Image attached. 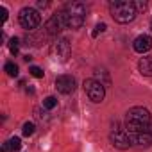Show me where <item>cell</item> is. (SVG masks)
Instances as JSON below:
<instances>
[{"instance_id":"obj_1","label":"cell","mask_w":152,"mask_h":152,"mask_svg":"<svg viewBox=\"0 0 152 152\" xmlns=\"http://www.w3.org/2000/svg\"><path fill=\"white\" fill-rule=\"evenodd\" d=\"M150 127V113L145 107H132L125 115V129L127 134L140 132V131H148Z\"/></svg>"},{"instance_id":"obj_2","label":"cell","mask_w":152,"mask_h":152,"mask_svg":"<svg viewBox=\"0 0 152 152\" xmlns=\"http://www.w3.org/2000/svg\"><path fill=\"white\" fill-rule=\"evenodd\" d=\"M109 13L113 16L115 22L118 23H131L136 15H138V7L131 0H115L109 4Z\"/></svg>"},{"instance_id":"obj_3","label":"cell","mask_w":152,"mask_h":152,"mask_svg":"<svg viewBox=\"0 0 152 152\" xmlns=\"http://www.w3.org/2000/svg\"><path fill=\"white\" fill-rule=\"evenodd\" d=\"M64 15V23L66 29H79L84 23V16H86V6L81 2H72L64 7L63 11Z\"/></svg>"},{"instance_id":"obj_4","label":"cell","mask_w":152,"mask_h":152,"mask_svg":"<svg viewBox=\"0 0 152 152\" xmlns=\"http://www.w3.org/2000/svg\"><path fill=\"white\" fill-rule=\"evenodd\" d=\"M84 91H86L88 99L95 104L102 102L106 97V86L102 83H99L97 79H86L84 81Z\"/></svg>"},{"instance_id":"obj_5","label":"cell","mask_w":152,"mask_h":152,"mask_svg":"<svg viewBox=\"0 0 152 152\" xmlns=\"http://www.w3.org/2000/svg\"><path fill=\"white\" fill-rule=\"evenodd\" d=\"M18 20H20V25H22L23 29L32 31V29H36V27L39 25V22H41V15H39L38 9H34V7H23V9L20 11Z\"/></svg>"},{"instance_id":"obj_6","label":"cell","mask_w":152,"mask_h":152,"mask_svg":"<svg viewBox=\"0 0 152 152\" xmlns=\"http://www.w3.org/2000/svg\"><path fill=\"white\" fill-rule=\"evenodd\" d=\"M109 140H111V143H113L116 148H120V150H125V148H129V147L132 145V141H131L127 131H122V129H115V131H111Z\"/></svg>"},{"instance_id":"obj_7","label":"cell","mask_w":152,"mask_h":152,"mask_svg":"<svg viewBox=\"0 0 152 152\" xmlns=\"http://www.w3.org/2000/svg\"><path fill=\"white\" fill-rule=\"evenodd\" d=\"M56 88L59 93L63 95H70L75 91V77H72V75H59V77L56 79Z\"/></svg>"},{"instance_id":"obj_8","label":"cell","mask_w":152,"mask_h":152,"mask_svg":"<svg viewBox=\"0 0 152 152\" xmlns=\"http://www.w3.org/2000/svg\"><path fill=\"white\" fill-rule=\"evenodd\" d=\"M63 29H66V23H64V15H63V13L54 15V16L47 22V32H48V34H57V32H61Z\"/></svg>"},{"instance_id":"obj_9","label":"cell","mask_w":152,"mask_h":152,"mask_svg":"<svg viewBox=\"0 0 152 152\" xmlns=\"http://www.w3.org/2000/svg\"><path fill=\"white\" fill-rule=\"evenodd\" d=\"M132 48L138 52V54H145L152 48V38L148 34H140L134 41H132Z\"/></svg>"},{"instance_id":"obj_10","label":"cell","mask_w":152,"mask_h":152,"mask_svg":"<svg viewBox=\"0 0 152 152\" xmlns=\"http://www.w3.org/2000/svg\"><path fill=\"white\" fill-rule=\"evenodd\" d=\"M131 141L134 145H140V147H148L152 143V132L150 131H140V132H132L129 134Z\"/></svg>"},{"instance_id":"obj_11","label":"cell","mask_w":152,"mask_h":152,"mask_svg":"<svg viewBox=\"0 0 152 152\" xmlns=\"http://www.w3.org/2000/svg\"><path fill=\"white\" fill-rule=\"evenodd\" d=\"M54 52L57 54V57L66 59V57L70 56V43H68V39H66V38L57 39V41H56V45H54Z\"/></svg>"},{"instance_id":"obj_12","label":"cell","mask_w":152,"mask_h":152,"mask_svg":"<svg viewBox=\"0 0 152 152\" xmlns=\"http://www.w3.org/2000/svg\"><path fill=\"white\" fill-rule=\"evenodd\" d=\"M138 70H140L143 75H147V77H152V56L141 57L140 63H138Z\"/></svg>"},{"instance_id":"obj_13","label":"cell","mask_w":152,"mask_h":152,"mask_svg":"<svg viewBox=\"0 0 152 152\" xmlns=\"http://www.w3.org/2000/svg\"><path fill=\"white\" fill-rule=\"evenodd\" d=\"M7 145H9V152H16V150H20L22 148V141H20V138H11V140H7Z\"/></svg>"},{"instance_id":"obj_14","label":"cell","mask_w":152,"mask_h":152,"mask_svg":"<svg viewBox=\"0 0 152 152\" xmlns=\"http://www.w3.org/2000/svg\"><path fill=\"white\" fill-rule=\"evenodd\" d=\"M34 131H36V125H34L32 122H25V124H23V127H22L23 136H32V134H34Z\"/></svg>"},{"instance_id":"obj_15","label":"cell","mask_w":152,"mask_h":152,"mask_svg":"<svg viewBox=\"0 0 152 152\" xmlns=\"http://www.w3.org/2000/svg\"><path fill=\"white\" fill-rule=\"evenodd\" d=\"M6 72H7V75H11V77H16L18 75V66L15 64V63H6Z\"/></svg>"},{"instance_id":"obj_16","label":"cell","mask_w":152,"mask_h":152,"mask_svg":"<svg viewBox=\"0 0 152 152\" xmlns=\"http://www.w3.org/2000/svg\"><path fill=\"white\" fill-rule=\"evenodd\" d=\"M57 106V99L56 97H47L45 100H43V107L45 109H54Z\"/></svg>"},{"instance_id":"obj_17","label":"cell","mask_w":152,"mask_h":152,"mask_svg":"<svg viewBox=\"0 0 152 152\" xmlns=\"http://www.w3.org/2000/svg\"><path fill=\"white\" fill-rule=\"evenodd\" d=\"M18 48H20V39L18 38H11L9 39V50H11V54H16Z\"/></svg>"},{"instance_id":"obj_18","label":"cell","mask_w":152,"mask_h":152,"mask_svg":"<svg viewBox=\"0 0 152 152\" xmlns=\"http://www.w3.org/2000/svg\"><path fill=\"white\" fill-rule=\"evenodd\" d=\"M29 72H31L32 77H36V79H41V77H43V73H45L39 66H31V68H29Z\"/></svg>"},{"instance_id":"obj_19","label":"cell","mask_w":152,"mask_h":152,"mask_svg":"<svg viewBox=\"0 0 152 152\" xmlns=\"http://www.w3.org/2000/svg\"><path fill=\"white\" fill-rule=\"evenodd\" d=\"M106 29H107V25H106V23H99V25L95 27V31H93V38H97V36H99L100 32H104Z\"/></svg>"},{"instance_id":"obj_20","label":"cell","mask_w":152,"mask_h":152,"mask_svg":"<svg viewBox=\"0 0 152 152\" xmlns=\"http://www.w3.org/2000/svg\"><path fill=\"white\" fill-rule=\"evenodd\" d=\"M0 13H2V22L7 20V9L6 7H0Z\"/></svg>"},{"instance_id":"obj_21","label":"cell","mask_w":152,"mask_h":152,"mask_svg":"<svg viewBox=\"0 0 152 152\" xmlns=\"http://www.w3.org/2000/svg\"><path fill=\"white\" fill-rule=\"evenodd\" d=\"M47 6H48V2H41V0L38 2V7H39V9H45Z\"/></svg>"},{"instance_id":"obj_22","label":"cell","mask_w":152,"mask_h":152,"mask_svg":"<svg viewBox=\"0 0 152 152\" xmlns=\"http://www.w3.org/2000/svg\"><path fill=\"white\" fill-rule=\"evenodd\" d=\"M150 31H152V18H150Z\"/></svg>"}]
</instances>
